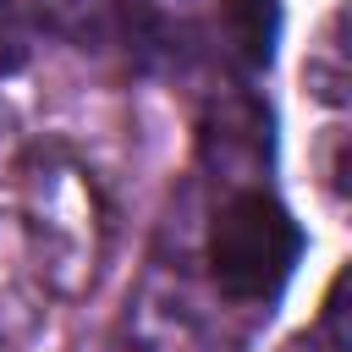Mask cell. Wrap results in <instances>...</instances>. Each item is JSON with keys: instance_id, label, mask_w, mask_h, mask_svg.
Instances as JSON below:
<instances>
[{"instance_id": "2", "label": "cell", "mask_w": 352, "mask_h": 352, "mask_svg": "<svg viewBox=\"0 0 352 352\" xmlns=\"http://www.w3.org/2000/svg\"><path fill=\"white\" fill-rule=\"evenodd\" d=\"M44 324V280L38 253L16 220L0 214V352H16Z\"/></svg>"}, {"instance_id": "1", "label": "cell", "mask_w": 352, "mask_h": 352, "mask_svg": "<svg viewBox=\"0 0 352 352\" xmlns=\"http://www.w3.org/2000/svg\"><path fill=\"white\" fill-rule=\"evenodd\" d=\"M302 258V226L258 187L236 192L209 231V270L214 286L236 302H270Z\"/></svg>"}, {"instance_id": "3", "label": "cell", "mask_w": 352, "mask_h": 352, "mask_svg": "<svg viewBox=\"0 0 352 352\" xmlns=\"http://www.w3.org/2000/svg\"><path fill=\"white\" fill-rule=\"evenodd\" d=\"M270 110L258 99H231L220 104V116L204 121V160L209 170H220L226 182H253L270 170Z\"/></svg>"}, {"instance_id": "5", "label": "cell", "mask_w": 352, "mask_h": 352, "mask_svg": "<svg viewBox=\"0 0 352 352\" xmlns=\"http://www.w3.org/2000/svg\"><path fill=\"white\" fill-rule=\"evenodd\" d=\"M22 60V33H16V22L0 11V72H11Z\"/></svg>"}, {"instance_id": "4", "label": "cell", "mask_w": 352, "mask_h": 352, "mask_svg": "<svg viewBox=\"0 0 352 352\" xmlns=\"http://www.w3.org/2000/svg\"><path fill=\"white\" fill-rule=\"evenodd\" d=\"M220 38L242 72H264L275 60L280 6L275 0H220Z\"/></svg>"}]
</instances>
